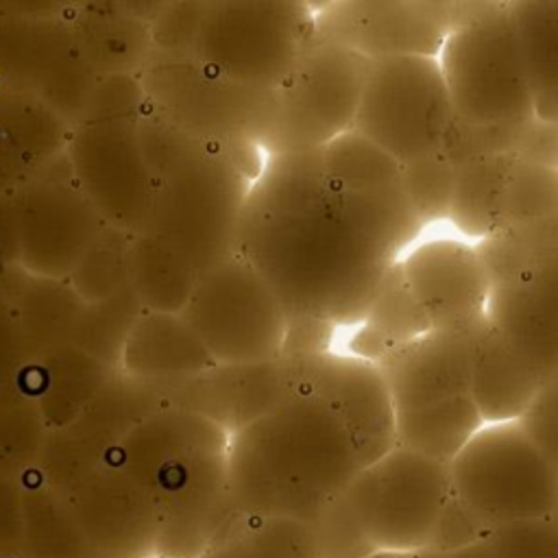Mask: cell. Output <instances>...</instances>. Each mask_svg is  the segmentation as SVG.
I'll use <instances>...</instances> for the list:
<instances>
[{
    "instance_id": "obj_1",
    "label": "cell",
    "mask_w": 558,
    "mask_h": 558,
    "mask_svg": "<svg viewBox=\"0 0 558 558\" xmlns=\"http://www.w3.org/2000/svg\"><path fill=\"white\" fill-rule=\"evenodd\" d=\"M451 488L488 527L554 517L558 473L519 421L482 427L451 462Z\"/></svg>"
},
{
    "instance_id": "obj_14",
    "label": "cell",
    "mask_w": 558,
    "mask_h": 558,
    "mask_svg": "<svg viewBox=\"0 0 558 558\" xmlns=\"http://www.w3.org/2000/svg\"><path fill=\"white\" fill-rule=\"evenodd\" d=\"M196 558H318L314 525L259 519V525L240 534L218 536Z\"/></svg>"
},
{
    "instance_id": "obj_9",
    "label": "cell",
    "mask_w": 558,
    "mask_h": 558,
    "mask_svg": "<svg viewBox=\"0 0 558 558\" xmlns=\"http://www.w3.org/2000/svg\"><path fill=\"white\" fill-rule=\"evenodd\" d=\"M312 386L340 412L366 466L397 447L395 410L379 368L360 357H312Z\"/></svg>"
},
{
    "instance_id": "obj_4",
    "label": "cell",
    "mask_w": 558,
    "mask_h": 558,
    "mask_svg": "<svg viewBox=\"0 0 558 558\" xmlns=\"http://www.w3.org/2000/svg\"><path fill=\"white\" fill-rule=\"evenodd\" d=\"M438 63L458 120L497 126L536 116L508 7L480 26L449 35Z\"/></svg>"
},
{
    "instance_id": "obj_12",
    "label": "cell",
    "mask_w": 558,
    "mask_h": 558,
    "mask_svg": "<svg viewBox=\"0 0 558 558\" xmlns=\"http://www.w3.org/2000/svg\"><path fill=\"white\" fill-rule=\"evenodd\" d=\"M484 418L473 401L458 399L395 414L397 447L451 464L469 440L482 429Z\"/></svg>"
},
{
    "instance_id": "obj_8",
    "label": "cell",
    "mask_w": 558,
    "mask_h": 558,
    "mask_svg": "<svg viewBox=\"0 0 558 558\" xmlns=\"http://www.w3.org/2000/svg\"><path fill=\"white\" fill-rule=\"evenodd\" d=\"M403 270L432 329L464 325L486 314L490 281L475 248L453 240L427 242L408 255Z\"/></svg>"
},
{
    "instance_id": "obj_15",
    "label": "cell",
    "mask_w": 558,
    "mask_h": 558,
    "mask_svg": "<svg viewBox=\"0 0 558 558\" xmlns=\"http://www.w3.org/2000/svg\"><path fill=\"white\" fill-rule=\"evenodd\" d=\"M364 327L373 329L392 344L416 340L432 329L425 310L410 288L403 262H395L386 270L366 314Z\"/></svg>"
},
{
    "instance_id": "obj_7",
    "label": "cell",
    "mask_w": 558,
    "mask_h": 558,
    "mask_svg": "<svg viewBox=\"0 0 558 558\" xmlns=\"http://www.w3.org/2000/svg\"><path fill=\"white\" fill-rule=\"evenodd\" d=\"M486 316L541 379L558 375V246L536 253L490 288Z\"/></svg>"
},
{
    "instance_id": "obj_5",
    "label": "cell",
    "mask_w": 558,
    "mask_h": 558,
    "mask_svg": "<svg viewBox=\"0 0 558 558\" xmlns=\"http://www.w3.org/2000/svg\"><path fill=\"white\" fill-rule=\"evenodd\" d=\"M451 0H357L320 17V41L342 44L368 61L434 57L449 37Z\"/></svg>"
},
{
    "instance_id": "obj_18",
    "label": "cell",
    "mask_w": 558,
    "mask_h": 558,
    "mask_svg": "<svg viewBox=\"0 0 558 558\" xmlns=\"http://www.w3.org/2000/svg\"><path fill=\"white\" fill-rule=\"evenodd\" d=\"M401 168L405 190L421 225L425 227L429 222L449 218L460 166H456L442 150H438Z\"/></svg>"
},
{
    "instance_id": "obj_2",
    "label": "cell",
    "mask_w": 558,
    "mask_h": 558,
    "mask_svg": "<svg viewBox=\"0 0 558 558\" xmlns=\"http://www.w3.org/2000/svg\"><path fill=\"white\" fill-rule=\"evenodd\" d=\"M451 493V464L395 447L360 471L342 501L371 551H418L432 547Z\"/></svg>"
},
{
    "instance_id": "obj_13",
    "label": "cell",
    "mask_w": 558,
    "mask_h": 558,
    "mask_svg": "<svg viewBox=\"0 0 558 558\" xmlns=\"http://www.w3.org/2000/svg\"><path fill=\"white\" fill-rule=\"evenodd\" d=\"M521 166L512 153L473 159L460 166L449 220L466 235L488 238L499 218L506 187Z\"/></svg>"
},
{
    "instance_id": "obj_19",
    "label": "cell",
    "mask_w": 558,
    "mask_h": 558,
    "mask_svg": "<svg viewBox=\"0 0 558 558\" xmlns=\"http://www.w3.org/2000/svg\"><path fill=\"white\" fill-rule=\"evenodd\" d=\"M495 558H558L554 517L499 525L488 536Z\"/></svg>"
},
{
    "instance_id": "obj_11",
    "label": "cell",
    "mask_w": 558,
    "mask_h": 558,
    "mask_svg": "<svg viewBox=\"0 0 558 558\" xmlns=\"http://www.w3.org/2000/svg\"><path fill=\"white\" fill-rule=\"evenodd\" d=\"M532 89L534 113L558 122V0L508 2Z\"/></svg>"
},
{
    "instance_id": "obj_22",
    "label": "cell",
    "mask_w": 558,
    "mask_h": 558,
    "mask_svg": "<svg viewBox=\"0 0 558 558\" xmlns=\"http://www.w3.org/2000/svg\"><path fill=\"white\" fill-rule=\"evenodd\" d=\"M508 2L501 0H451L449 11V35L480 26L497 17Z\"/></svg>"
},
{
    "instance_id": "obj_23",
    "label": "cell",
    "mask_w": 558,
    "mask_h": 558,
    "mask_svg": "<svg viewBox=\"0 0 558 558\" xmlns=\"http://www.w3.org/2000/svg\"><path fill=\"white\" fill-rule=\"evenodd\" d=\"M554 521L558 523V506H556V512H554Z\"/></svg>"
},
{
    "instance_id": "obj_16",
    "label": "cell",
    "mask_w": 558,
    "mask_h": 558,
    "mask_svg": "<svg viewBox=\"0 0 558 558\" xmlns=\"http://www.w3.org/2000/svg\"><path fill=\"white\" fill-rule=\"evenodd\" d=\"M558 211V170L521 163L501 201L497 231H512Z\"/></svg>"
},
{
    "instance_id": "obj_10",
    "label": "cell",
    "mask_w": 558,
    "mask_h": 558,
    "mask_svg": "<svg viewBox=\"0 0 558 558\" xmlns=\"http://www.w3.org/2000/svg\"><path fill=\"white\" fill-rule=\"evenodd\" d=\"M545 384L486 320L473 360V401L482 418L488 423L519 421Z\"/></svg>"
},
{
    "instance_id": "obj_6",
    "label": "cell",
    "mask_w": 558,
    "mask_h": 558,
    "mask_svg": "<svg viewBox=\"0 0 558 558\" xmlns=\"http://www.w3.org/2000/svg\"><path fill=\"white\" fill-rule=\"evenodd\" d=\"M488 316L464 325L429 329L395 347L375 364L386 381L392 410L410 412L473 397V360Z\"/></svg>"
},
{
    "instance_id": "obj_21",
    "label": "cell",
    "mask_w": 558,
    "mask_h": 558,
    "mask_svg": "<svg viewBox=\"0 0 558 558\" xmlns=\"http://www.w3.org/2000/svg\"><path fill=\"white\" fill-rule=\"evenodd\" d=\"M521 163L558 170V122L532 118L517 150Z\"/></svg>"
},
{
    "instance_id": "obj_3",
    "label": "cell",
    "mask_w": 558,
    "mask_h": 558,
    "mask_svg": "<svg viewBox=\"0 0 558 558\" xmlns=\"http://www.w3.org/2000/svg\"><path fill=\"white\" fill-rule=\"evenodd\" d=\"M451 120V98L434 57L371 61L353 131L399 166L442 150Z\"/></svg>"
},
{
    "instance_id": "obj_20",
    "label": "cell",
    "mask_w": 558,
    "mask_h": 558,
    "mask_svg": "<svg viewBox=\"0 0 558 558\" xmlns=\"http://www.w3.org/2000/svg\"><path fill=\"white\" fill-rule=\"evenodd\" d=\"M519 423L558 473V375L543 386Z\"/></svg>"
},
{
    "instance_id": "obj_17",
    "label": "cell",
    "mask_w": 558,
    "mask_h": 558,
    "mask_svg": "<svg viewBox=\"0 0 558 558\" xmlns=\"http://www.w3.org/2000/svg\"><path fill=\"white\" fill-rule=\"evenodd\" d=\"M554 246H558V211L527 227L490 233L488 238L480 240L475 253L493 288L530 257Z\"/></svg>"
}]
</instances>
